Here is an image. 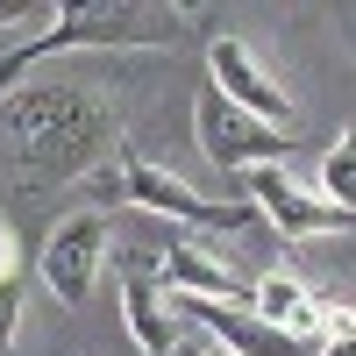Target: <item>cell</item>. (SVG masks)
I'll return each instance as SVG.
<instances>
[{
    "label": "cell",
    "instance_id": "3",
    "mask_svg": "<svg viewBox=\"0 0 356 356\" xmlns=\"http://www.w3.org/2000/svg\"><path fill=\"white\" fill-rule=\"evenodd\" d=\"M114 171H122V200L143 207V214H171V221H193V228H250L257 221L250 200H200L186 178H171L164 164H150L136 143H122Z\"/></svg>",
    "mask_w": 356,
    "mask_h": 356
},
{
    "label": "cell",
    "instance_id": "14",
    "mask_svg": "<svg viewBox=\"0 0 356 356\" xmlns=\"http://www.w3.org/2000/svg\"><path fill=\"white\" fill-rule=\"evenodd\" d=\"M8 278H22V250H15V228L0 221V285H8Z\"/></svg>",
    "mask_w": 356,
    "mask_h": 356
},
{
    "label": "cell",
    "instance_id": "11",
    "mask_svg": "<svg viewBox=\"0 0 356 356\" xmlns=\"http://www.w3.org/2000/svg\"><path fill=\"white\" fill-rule=\"evenodd\" d=\"M321 200L342 207V214H356V136H342L328 157H321Z\"/></svg>",
    "mask_w": 356,
    "mask_h": 356
},
{
    "label": "cell",
    "instance_id": "6",
    "mask_svg": "<svg viewBox=\"0 0 356 356\" xmlns=\"http://www.w3.org/2000/svg\"><path fill=\"white\" fill-rule=\"evenodd\" d=\"M207 79H214V93L228 107H243L250 122H264V129H285L292 122V100H285L278 72L264 65L243 36H214V43H207Z\"/></svg>",
    "mask_w": 356,
    "mask_h": 356
},
{
    "label": "cell",
    "instance_id": "2",
    "mask_svg": "<svg viewBox=\"0 0 356 356\" xmlns=\"http://www.w3.org/2000/svg\"><path fill=\"white\" fill-rule=\"evenodd\" d=\"M178 36H186V15L150 8V0H79V8H57V22L43 36H29L0 57V100L22 93V72H36L43 57H65V50H178Z\"/></svg>",
    "mask_w": 356,
    "mask_h": 356
},
{
    "label": "cell",
    "instance_id": "1",
    "mask_svg": "<svg viewBox=\"0 0 356 356\" xmlns=\"http://www.w3.org/2000/svg\"><path fill=\"white\" fill-rule=\"evenodd\" d=\"M122 114L107 107L86 79H50L22 86L0 100V157L36 186H65V178H93L100 164L122 157Z\"/></svg>",
    "mask_w": 356,
    "mask_h": 356
},
{
    "label": "cell",
    "instance_id": "4",
    "mask_svg": "<svg viewBox=\"0 0 356 356\" xmlns=\"http://www.w3.org/2000/svg\"><path fill=\"white\" fill-rule=\"evenodd\" d=\"M193 136H200L207 164H214V171H228V178H250V171H264V164H285V157H292L285 129H264V122H250V114H243V107H228V100L214 93V86H200Z\"/></svg>",
    "mask_w": 356,
    "mask_h": 356
},
{
    "label": "cell",
    "instance_id": "10",
    "mask_svg": "<svg viewBox=\"0 0 356 356\" xmlns=\"http://www.w3.org/2000/svg\"><path fill=\"white\" fill-rule=\"evenodd\" d=\"M122 328L143 356H178V328H171V300H164V285L157 271H122Z\"/></svg>",
    "mask_w": 356,
    "mask_h": 356
},
{
    "label": "cell",
    "instance_id": "15",
    "mask_svg": "<svg viewBox=\"0 0 356 356\" xmlns=\"http://www.w3.org/2000/svg\"><path fill=\"white\" fill-rule=\"evenodd\" d=\"M178 356H228V349H214V342L200 335V342H186V349H178Z\"/></svg>",
    "mask_w": 356,
    "mask_h": 356
},
{
    "label": "cell",
    "instance_id": "9",
    "mask_svg": "<svg viewBox=\"0 0 356 356\" xmlns=\"http://www.w3.org/2000/svg\"><path fill=\"white\" fill-rule=\"evenodd\" d=\"M157 285L171 292V300H228V307H250V285L228 271V264H214L200 243H171L157 250Z\"/></svg>",
    "mask_w": 356,
    "mask_h": 356
},
{
    "label": "cell",
    "instance_id": "12",
    "mask_svg": "<svg viewBox=\"0 0 356 356\" xmlns=\"http://www.w3.org/2000/svg\"><path fill=\"white\" fill-rule=\"evenodd\" d=\"M15 321H22V278H8V285H0V349L15 342Z\"/></svg>",
    "mask_w": 356,
    "mask_h": 356
},
{
    "label": "cell",
    "instance_id": "8",
    "mask_svg": "<svg viewBox=\"0 0 356 356\" xmlns=\"http://www.w3.org/2000/svg\"><path fill=\"white\" fill-rule=\"evenodd\" d=\"M164 300H171V292H164ZM171 314H186L193 328L214 342V349H228V356H314V342L271 328L257 307H228V300H171Z\"/></svg>",
    "mask_w": 356,
    "mask_h": 356
},
{
    "label": "cell",
    "instance_id": "13",
    "mask_svg": "<svg viewBox=\"0 0 356 356\" xmlns=\"http://www.w3.org/2000/svg\"><path fill=\"white\" fill-rule=\"evenodd\" d=\"M314 356H356V314H349V307H342V321H335V335L321 342Z\"/></svg>",
    "mask_w": 356,
    "mask_h": 356
},
{
    "label": "cell",
    "instance_id": "7",
    "mask_svg": "<svg viewBox=\"0 0 356 356\" xmlns=\"http://www.w3.org/2000/svg\"><path fill=\"white\" fill-rule=\"evenodd\" d=\"M250 186V207L264 221H271L285 243H314V235H335V228H356V214H342V207H328L321 193H307L300 178H292L285 164H264V171H250L243 178Z\"/></svg>",
    "mask_w": 356,
    "mask_h": 356
},
{
    "label": "cell",
    "instance_id": "5",
    "mask_svg": "<svg viewBox=\"0 0 356 356\" xmlns=\"http://www.w3.org/2000/svg\"><path fill=\"white\" fill-rule=\"evenodd\" d=\"M100 257H107V207H86V214H65L50 235H43V257L36 271L50 285L57 307H86L93 300V278H100Z\"/></svg>",
    "mask_w": 356,
    "mask_h": 356
}]
</instances>
